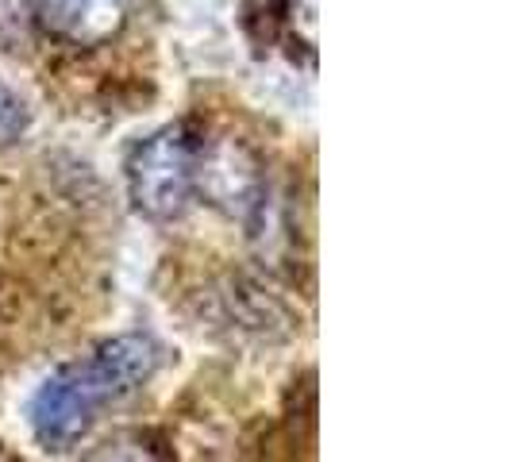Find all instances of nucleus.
Segmentation results:
<instances>
[{"label":"nucleus","mask_w":512,"mask_h":462,"mask_svg":"<svg viewBox=\"0 0 512 462\" xmlns=\"http://www.w3.org/2000/svg\"><path fill=\"white\" fill-rule=\"evenodd\" d=\"M162 366L158 339L143 332H124L104 339L93 355L58 366L47 382L35 389L27 420L43 451H70L77 439L101 420L108 405L139 393Z\"/></svg>","instance_id":"obj_1"},{"label":"nucleus","mask_w":512,"mask_h":462,"mask_svg":"<svg viewBox=\"0 0 512 462\" xmlns=\"http://www.w3.org/2000/svg\"><path fill=\"white\" fill-rule=\"evenodd\" d=\"M201 151L205 135L193 124H166L139 139L128 154V197L139 216L154 224L178 220L197 197V178H201Z\"/></svg>","instance_id":"obj_2"},{"label":"nucleus","mask_w":512,"mask_h":462,"mask_svg":"<svg viewBox=\"0 0 512 462\" xmlns=\"http://www.w3.org/2000/svg\"><path fill=\"white\" fill-rule=\"evenodd\" d=\"M131 16V0H35V24L62 47L93 51L112 43Z\"/></svg>","instance_id":"obj_3"},{"label":"nucleus","mask_w":512,"mask_h":462,"mask_svg":"<svg viewBox=\"0 0 512 462\" xmlns=\"http://www.w3.org/2000/svg\"><path fill=\"white\" fill-rule=\"evenodd\" d=\"M35 0H0V54L20 58L35 47Z\"/></svg>","instance_id":"obj_4"},{"label":"nucleus","mask_w":512,"mask_h":462,"mask_svg":"<svg viewBox=\"0 0 512 462\" xmlns=\"http://www.w3.org/2000/svg\"><path fill=\"white\" fill-rule=\"evenodd\" d=\"M89 462H162V455H158V447L147 443V436L128 432V436H116L108 439V443H101L89 455Z\"/></svg>","instance_id":"obj_5"},{"label":"nucleus","mask_w":512,"mask_h":462,"mask_svg":"<svg viewBox=\"0 0 512 462\" xmlns=\"http://www.w3.org/2000/svg\"><path fill=\"white\" fill-rule=\"evenodd\" d=\"M27 124H31V112H27L24 97H20L12 85L0 81V147L16 143L27 131Z\"/></svg>","instance_id":"obj_6"}]
</instances>
